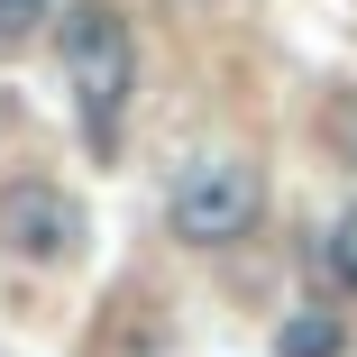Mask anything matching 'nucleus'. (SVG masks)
<instances>
[{
    "label": "nucleus",
    "instance_id": "f257e3e1",
    "mask_svg": "<svg viewBox=\"0 0 357 357\" xmlns=\"http://www.w3.org/2000/svg\"><path fill=\"white\" fill-rule=\"evenodd\" d=\"M64 101L83 119V147L119 156V128H128V101H137V37L110 0H83L64 19Z\"/></svg>",
    "mask_w": 357,
    "mask_h": 357
},
{
    "label": "nucleus",
    "instance_id": "f03ea898",
    "mask_svg": "<svg viewBox=\"0 0 357 357\" xmlns=\"http://www.w3.org/2000/svg\"><path fill=\"white\" fill-rule=\"evenodd\" d=\"M266 220V174L248 165V156H192V165H174V183H165V229L183 238V248H238L248 229Z\"/></svg>",
    "mask_w": 357,
    "mask_h": 357
},
{
    "label": "nucleus",
    "instance_id": "7ed1b4c3",
    "mask_svg": "<svg viewBox=\"0 0 357 357\" xmlns=\"http://www.w3.org/2000/svg\"><path fill=\"white\" fill-rule=\"evenodd\" d=\"M83 238H92V220L55 174H10L0 183V248L19 266H74Z\"/></svg>",
    "mask_w": 357,
    "mask_h": 357
},
{
    "label": "nucleus",
    "instance_id": "20e7f679",
    "mask_svg": "<svg viewBox=\"0 0 357 357\" xmlns=\"http://www.w3.org/2000/svg\"><path fill=\"white\" fill-rule=\"evenodd\" d=\"M321 275H330L339 303H357V192L330 211V229H321Z\"/></svg>",
    "mask_w": 357,
    "mask_h": 357
},
{
    "label": "nucleus",
    "instance_id": "39448f33",
    "mask_svg": "<svg viewBox=\"0 0 357 357\" xmlns=\"http://www.w3.org/2000/svg\"><path fill=\"white\" fill-rule=\"evenodd\" d=\"M275 357H339V321L330 312H294L275 330Z\"/></svg>",
    "mask_w": 357,
    "mask_h": 357
},
{
    "label": "nucleus",
    "instance_id": "423d86ee",
    "mask_svg": "<svg viewBox=\"0 0 357 357\" xmlns=\"http://www.w3.org/2000/svg\"><path fill=\"white\" fill-rule=\"evenodd\" d=\"M55 10V0H0V46H19V37H37V19Z\"/></svg>",
    "mask_w": 357,
    "mask_h": 357
},
{
    "label": "nucleus",
    "instance_id": "0eeeda50",
    "mask_svg": "<svg viewBox=\"0 0 357 357\" xmlns=\"http://www.w3.org/2000/svg\"><path fill=\"white\" fill-rule=\"evenodd\" d=\"M330 137H339V147H357V101H339V110H330Z\"/></svg>",
    "mask_w": 357,
    "mask_h": 357
}]
</instances>
